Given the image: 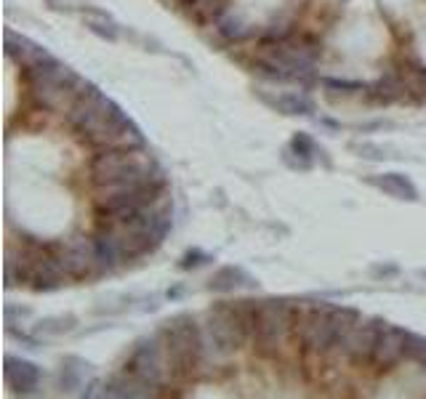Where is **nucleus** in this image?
<instances>
[{
	"label": "nucleus",
	"mask_w": 426,
	"mask_h": 399,
	"mask_svg": "<svg viewBox=\"0 0 426 399\" xmlns=\"http://www.w3.org/2000/svg\"><path fill=\"white\" fill-rule=\"evenodd\" d=\"M6 381L19 394H32L40 384V370H37V365L27 362V360L6 357Z\"/></svg>",
	"instance_id": "dca6fc26"
},
{
	"label": "nucleus",
	"mask_w": 426,
	"mask_h": 399,
	"mask_svg": "<svg viewBox=\"0 0 426 399\" xmlns=\"http://www.w3.org/2000/svg\"><path fill=\"white\" fill-rule=\"evenodd\" d=\"M158 391L155 386H149L146 381H142L139 375H134L131 370L125 373L115 375L110 378L104 386H101V397H131V399H139V397H155Z\"/></svg>",
	"instance_id": "2eb2a0df"
},
{
	"label": "nucleus",
	"mask_w": 426,
	"mask_h": 399,
	"mask_svg": "<svg viewBox=\"0 0 426 399\" xmlns=\"http://www.w3.org/2000/svg\"><path fill=\"white\" fill-rule=\"evenodd\" d=\"M296 327V306L282 298L258 301V315L253 327V346L264 357H277L288 341V333Z\"/></svg>",
	"instance_id": "20e7f679"
},
{
	"label": "nucleus",
	"mask_w": 426,
	"mask_h": 399,
	"mask_svg": "<svg viewBox=\"0 0 426 399\" xmlns=\"http://www.w3.org/2000/svg\"><path fill=\"white\" fill-rule=\"evenodd\" d=\"M75 327V317H46L35 325V336H64Z\"/></svg>",
	"instance_id": "b1692460"
},
{
	"label": "nucleus",
	"mask_w": 426,
	"mask_h": 399,
	"mask_svg": "<svg viewBox=\"0 0 426 399\" xmlns=\"http://www.w3.org/2000/svg\"><path fill=\"white\" fill-rule=\"evenodd\" d=\"M27 80H30L32 96L43 107L56 109V112H67L91 88V83H85L80 75L59 64L56 59L27 70Z\"/></svg>",
	"instance_id": "f03ea898"
},
{
	"label": "nucleus",
	"mask_w": 426,
	"mask_h": 399,
	"mask_svg": "<svg viewBox=\"0 0 426 399\" xmlns=\"http://www.w3.org/2000/svg\"><path fill=\"white\" fill-rule=\"evenodd\" d=\"M160 338H163V349L168 357V367L176 375H192L200 367L206 338L189 315H179L163 322Z\"/></svg>",
	"instance_id": "7ed1b4c3"
},
{
	"label": "nucleus",
	"mask_w": 426,
	"mask_h": 399,
	"mask_svg": "<svg viewBox=\"0 0 426 399\" xmlns=\"http://www.w3.org/2000/svg\"><path fill=\"white\" fill-rule=\"evenodd\" d=\"M408 357L418 365H426V338L424 336L408 333Z\"/></svg>",
	"instance_id": "bb28decb"
},
{
	"label": "nucleus",
	"mask_w": 426,
	"mask_h": 399,
	"mask_svg": "<svg viewBox=\"0 0 426 399\" xmlns=\"http://www.w3.org/2000/svg\"><path fill=\"white\" fill-rule=\"evenodd\" d=\"M85 139L99 149H139V146H144L142 131L123 115V109H118L101 128L88 133Z\"/></svg>",
	"instance_id": "1a4fd4ad"
},
{
	"label": "nucleus",
	"mask_w": 426,
	"mask_h": 399,
	"mask_svg": "<svg viewBox=\"0 0 426 399\" xmlns=\"http://www.w3.org/2000/svg\"><path fill=\"white\" fill-rule=\"evenodd\" d=\"M165 189V176L163 170L155 168L152 173H142V176H131V179H120L112 184H99L94 205L107 221H120L136 213L139 208L149 205L152 200H158Z\"/></svg>",
	"instance_id": "f257e3e1"
},
{
	"label": "nucleus",
	"mask_w": 426,
	"mask_h": 399,
	"mask_svg": "<svg viewBox=\"0 0 426 399\" xmlns=\"http://www.w3.org/2000/svg\"><path fill=\"white\" fill-rule=\"evenodd\" d=\"M6 53H8L16 64H22L25 70H32L37 64H46V61L54 59L43 46L27 40L25 35H16L13 30H6Z\"/></svg>",
	"instance_id": "ddd939ff"
},
{
	"label": "nucleus",
	"mask_w": 426,
	"mask_h": 399,
	"mask_svg": "<svg viewBox=\"0 0 426 399\" xmlns=\"http://www.w3.org/2000/svg\"><path fill=\"white\" fill-rule=\"evenodd\" d=\"M134 375L146 381L149 386L160 388L165 384V373H168V357L163 349V338H144L136 343L131 360L125 365Z\"/></svg>",
	"instance_id": "6e6552de"
},
{
	"label": "nucleus",
	"mask_w": 426,
	"mask_h": 399,
	"mask_svg": "<svg viewBox=\"0 0 426 399\" xmlns=\"http://www.w3.org/2000/svg\"><path fill=\"white\" fill-rule=\"evenodd\" d=\"M320 83L325 85L328 91H339V94H357V91H365V85L357 83V80H339V77H322Z\"/></svg>",
	"instance_id": "a878e982"
},
{
	"label": "nucleus",
	"mask_w": 426,
	"mask_h": 399,
	"mask_svg": "<svg viewBox=\"0 0 426 399\" xmlns=\"http://www.w3.org/2000/svg\"><path fill=\"white\" fill-rule=\"evenodd\" d=\"M206 261H211V258H208L203 251H187L184 258L179 261V266H182V269H197V266H203Z\"/></svg>",
	"instance_id": "cd10ccee"
},
{
	"label": "nucleus",
	"mask_w": 426,
	"mask_h": 399,
	"mask_svg": "<svg viewBox=\"0 0 426 399\" xmlns=\"http://www.w3.org/2000/svg\"><path fill=\"white\" fill-rule=\"evenodd\" d=\"M61 264L67 269V274L75 279L88 277V274H96L101 272L99 269V253H96V240L94 237H85V234H77L73 240L61 248Z\"/></svg>",
	"instance_id": "9d476101"
},
{
	"label": "nucleus",
	"mask_w": 426,
	"mask_h": 399,
	"mask_svg": "<svg viewBox=\"0 0 426 399\" xmlns=\"http://www.w3.org/2000/svg\"><path fill=\"white\" fill-rule=\"evenodd\" d=\"M85 27L94 35L104 37V40H118V35H120V30L112 22V16H107L104 11H85Z\"/></svg>",
	"instance_id": "4be33fe9"
},
{
	"label": "nucleus",
	"mask_w": 426,
	"mask_h": 399,
	"mask_svg": "<svg viewBox=\"0 0 426 399\" xmlns=\"http://www.w3.org/2000/svg\"><path fill=\"white\" fill-rule=\"evenodd\" d=\"M158 168L155 158L146 152L144 146L139 149H101L94 163H91V179L94 184H112L142 173H152Z\"/></svg>",
	"instance_id": "423d86ee"
},
{
	"label": "nucleus",
	"mask_w": 426,
	"mask_h": 399,
	"mask_svg": "<svg viewBox=\"0 0 426 399\" xmlns=\"http://www.w3.org/2000/svg\"><path fill=\"white\" fill-rule=\"evenodd\" d=\"M206 338V346H211L221 357L237 351L251 341V325H248V319L243 317L237 303H221L208 312Z\"/></svg>",
	"instance_id": "39448f33"
},
{
	"label": "nucleus",
	"mask_w": 426,
	"mask_h": 399,
	"mask_svg": "<svg viewBox=\"0 0 426 399\" xmlns=\"http://www.w3.org/2000/svg\"><path fill=\"white\" fill-rule=\"evenodd\" d=\"M168 3H179V6H184V3H187V0H168Z\"/></svg>",
	"instance_id": "2f4dec72"
},
{
	"label": "nucleus",
	"mask_w": 426,
	"mask_h": 399,
	"mask_svg": "<svg viewBox=\"0 0 426 399\" xmlns=\"http://www.w3.org/2000/svg\"><path fill=\"white\" fill-rule=\"evenodd\" d=\"M118 109L120 107H118L112 99H107L101 91H96V88L91 85L83 96L67 109V122H70L77 133L88 136V133H94L96 128H101Z\"/></svg>",
	"instance_id": "0eeeda50"
},
{
	"label": "nucleus",
	"mask_w": 426,
	"mask_h": 399,
	"mask_svg": "<svg viewBox=\"0 0 426 399\" xmlns=\"http://www.w3.org/2000/svg\"><path fill=\"white\" fill-rule=\"evenodd\" d=\"M405 80H408V88H413L421 96H426V70H413V72L405 75Z\"/></svg>",
	"instance_id": "c85d7f7f"
},
{
	"label": "nucleus",
	"mask_w": 426,
	"mask_h": 399,
	"mask_svg": "<svg viewBox=\"0 0 426 399\" xmlns=\"http://www.w3.org/2000/svg\"><path fill=\"white\" fill-rule=\"evenodd\" d=\"M408 94V80L397 72H387L384 77H378V83L373 85V96L378 101H397Z\"/></svg>",
	"instance_id": "aec40b11"
},
{
	"label": "nucleus",
	"mask_w": 426,
	"mask_h": 399,
	"mask_svg": "<svg viewBox=\"0 0 426 399\" xmlns=\"http://www.w3.org/2000/svg\"><path fill=\"white\" fill-rule=\"evenodd\" d=\"M384 325L387 322H381V319H368V322H360L354 327V333L349 336V343H346V360L354 365L373 362V354H376Z\"/></svg>",
	"instance_id": "9b49d317"
},
{
	"label": "nucleus",
	"mask_w": 426,
	"mask_h": 399,
	"mask_svg": "<svg viewBox=\"0 0 426 399\" xmlns=\"http://www.w3.org/2000/svg\"><path fill=\"white\" fill-rule=\"evenodd\" d=\"M408 357V330L394 325H384L381 338H378L376 354H373V365L381 370H391L394 365H400Z\"/></svg>",
	"instance_id": "f8f14e48"
},
{
	"label": "nucleus",
	"mask_w": 426,
	"mask_h": 399,
	"mask_svg": "<svg viewBox=\"0 0 426 399\" xmlns=\"http://www.w3.org/2000/svg\"><path fill=\"white\" fill-rule=\"evenodd\" d=\"M394 272H397L394 266H373V274H376V277H384V274H394Z\"/></svg>",
	"instance_id": "7c9ffc66"
},
{
	"label": "nucleus",
	"mask_w": 426,
	"mask_h": 399,
	"mask_svg": "<svg viewBox=\"0 0 426 399\" xmlns=\"http://www.w3.org/2000/svg\"><path fill=\"white\" fill-rule=\"evenodd\" d=\"M216 32H219V37L224 43H240V40H245V37L251 35L248 27L237 16H221L219 22H216Z\"/></svg>",
	"instance_id": "5701e85b"
},
{
	"label": "nucleus",
	"mask_w": 426,
	"mask_h": 399,
	"mask_svg": "<svg viewBox=\"0 0 426 399\" xmlns=\"http://www.w3.org/2000/svg\"><path fill=\"white\" fill-rule=\"evenodd\" d=\"M352 149L354 152H360V158H365V160H384L387 158V152L376 144H354Z\"/></svg>",
	"instance_id": "c756f323"
},
{
	"label": "nucleus",
	"mask_w": 426,
	"mask_h": 399,
	"mask_svg": "<svg viewBox=\"0 0 426 399\" xmlns=\"http://www.w3.org/2000/svg\"><path fill=\"white\" fill-rule=\"evenodd\" d=\"M288 149H291L296 158L306 160L309 165H312L315 155H322V149H317L315 139H312L309 133H293V139H291V144H288Z\"/></svg>",
	"instance_id": "393cba45"
},
{
	"label": "nucleus",
	"mask_w": 426,
	"mask_h": 399,
	"mask_svg": "<svg viewBox=\"0 0 426 399\" xmlns=\"http://www.w3.org/2000/svg\"><path fill=\"white\" fill-rule=\"evenodd\" d=\"M368 182L373 184L376 189L394 197V200H408V203H415V200H418L415 186L411 184V179H405L402 173H381V176H370Z\"/></svg>",
	"instance_id": "f3484780"
},
{
	"label": "nucleus",
	"mask_w": 426,
	"mask_h": 399,
	"mask_svg": "<svg viewBox=\"0 0 426 399\" xmlns=\"http://www.w3.org/2000/svg\"><path fill=\"white\" fill-rule=\"evenodd\" d=\"M67 277L70 274H67L59 255H35L32 274H30V282H32L35 291H56V288L64 285Z\"/></svg>",
	"instance_id": "4468645a"
},
{
	"label": "nucleus",
	"mask_w": 426,
	"mask_h": 399,
	"mask_svg": "<svg viewBox=\"0 0 426 399\" xmlns=\"http://www.w3.org/2000/svg\"><path fill=\"white\" fill-rule=\"evenodd\" d=\"M421 277H424V279H426V269H421Z\"/></svg>",
	"instance_id": "473e14b6"
},
{
	"label": "nucleus",
	"mask_w": 426,
	"mask_h": 399,
	"mask_svg": "<svg viewBox=\"0 0 426 399\" xmlns=\"http://www.w3.org/2000/svg\"><path fill=\"white\" fill-rule=\"evenodd\" d=\"M184 11L197 25H216L227 11V0H187Z\"/></svg>",
	"instance_id": "6ab92c4d"
},
{
	"label": "nucleus",
	"mask_w": 426,
	"mask_h": 399,
	"mask_svg": "<svg viewBox=\"0 0 426 399\" xmlns=\"http://www.w3.org/2000/svg\"><path fill=\"white\" fill-rule=\"evenodd\" d=\"M245 285H253V277L245 272L243 266H221L219 272H213V277L208 279V288L216 293H232Z\"/></svg>",
	"instance_id": "a211bd4d"
},
{
	"label": "nucleus",
	"mask_w": 426,
	"mask_h": 399,
	"mask_svg": "<svg viewBox=\"0 0 426 399\" xmlns=\"http://www.w3.org/2000/svg\"><path fill=\"white\" fill-rule=\"evenodd\" d=\"M272 107L282 112V115H312L315 112L312 99L304 96V94H282V96L272 101Z\"/></svg>",
	"instance_id": "412c9836"
}]
</instances>
